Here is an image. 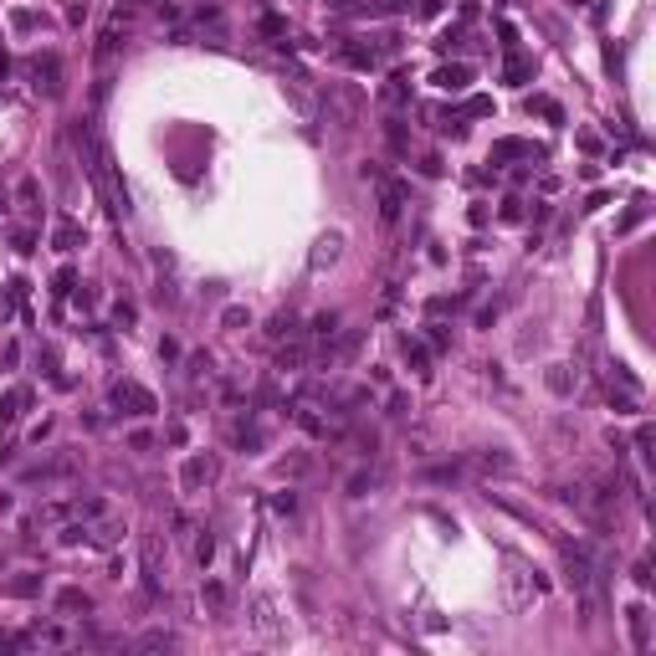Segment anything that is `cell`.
<instances>
[{"instance_id":"obj_24","label":"cell","mask_w":656,"mask_h":656,"mask_svg":"<svg viewBox=\"0 0 656 656\" xmlns=\"http://www.w3.org/2000/svg\"><path fill=\"white\" fill-rule=\"evenodd\" d=\"M195 559H200V564L216 559V539H211V533H200V544H195Z\"/></svg>"},{"instance_id":"obj_15","label":"cell","mask_w":656,"mask_h":656,"mask_svg":"<svg viewBox=\"0 0 656 656\" xmlns=\"http://www.w3.org/2000/svg\"><path fill=\"white\" fill-rule=\"evenodd\" d=\"M113 323H118V328H134V323H139V308L128 303V297H118V303H113Z\"/></svg>"},{"instance_id":"obj_6","label":"cell","mask_w":656,"mask_h":656,"mask_svg":"<svg viewBox=\"0 0 656 656\" xmlns=\"http://www.w3.org/2000/svg\"><path fill=\"white\" fill-rule=\"evenodd\" d=\"M334 334H338V313H313V323H308V338H313V344H328Z\"/></svg>"},{"instance_id":"obj_9","label":"cell","mask_w":656,"mask_h":656,"mask_svg":"<svg viewBox=\"0 0 656 656\" xmlns=\"http://www.w3.org/2000/svg\"><path fill=\"white\" fill-rule=\"evenodd\" d=\"M252 625H257V636L277 641V615H272V600H257V615H252Z\"/></svg>"},{"instance_id":"obj_14","label":"cell","mask_w":656,"mask_h":656,"mask_svg":"<svg viewBox=\"0 0 656 656\" xmlns=\"http://www.w3.org/2000/svg\"><path fill=\"white\" fill-rule=\"evenodd\" d=\"M267 338H277V344H282V338H297V318H293V313H277L272 328H267Z\"/></svg>"},{"instance_id":"obj_28","label":"cell","mask_w":656,"mask_h":656,"mask_svg":"<svg viewBox=\"0 0 656 656\" xmlns=\"http://www.w3.org/2000/svg\"><path fill=\"white\" fill-rule=\"evenodd\" d=\"M226 323H231V328H241V323H252V318H246V308H226Z\"/></svg>"},{"instance_id":"obj_23","label":"cell","mask_w":656,"mask_h":656,"mask_svg":"<svg viewBox=\"0 0 656 656\" xmlns=\"http://www.w3.org/2000/svg\"><path fill=\"white\" fill-rule=\"evenodd\" d=\"M200 595H205V605H216V610H221V605H226V585H216V580H211V585H205V589H200Z\"/></svg>"},{"instance_id":"obj_30","label":"cell","mask_w":656,"mask_h":656,"mask_svg":"<svg viewBox=\"0 0 656 656\" xmlns=\"http://www.w3.org/2000/svg\"><path fill=\"white\" fill-rule=\"evenodd\" d=\"M390 6H405V0H390Z\"/></svg>"},{"instance_id":"obj_10","label":"cell","mask_w":656,"mask_h":656,"mask_svg":"<svg viewBox=\"0 0 656 656\" xmlns=\"http://www.w3.org/2000/svg\"><path fill=\"white\" fill-rule=\"evenodd\" d=\"M205 477H211V462H205V456H190V462L180 467V482H185V487H200Z\"/></svg>"},{"instance_id":"obj_29","label":"cell","mask_w":656,"mask_h":656,"mask_svg":"<svg viewBox=\"0 0 656 656\" xmlns=\"http://www.w3.org/2000/svg\"><path fill=\"white\" fill-rule=\"evenodd\" d=\"M421 16H441V0H421Z\"/></svg>"},{"instance_id":"obj_18","label":"cell","mask_w":656,"mask_h":656,"mask_svg":"<svg viewBox=\"0 0 656 656\" xmlns=\"http://www.w3.org/2000/svg\"><path fill=\"white\" fill-rule=\"evenodd\" d=\"M272 513H277V518H293V513H297V492H293V487L277 492V497H272Z\"/></svg>"},{"instance_id":"obj_20","label":"cell","mask_w":656,"mask_h":656,"mask_svg":"<svg viewBox=\"0 0 656 656\" xmlns=\"http://www.w3.org/2000/svg\"><path fill=\"white\" fill-rule=\"evenodd\" d=\"M549 390H554V395H569V364H554V370H549Z\"/></svg>"},{"instance_id":"obj_16","label":"cell","mask_w":656,"mask_h":656,"mask_svg":"<svg viewBox=\"0 0 656 656\" xmlns=\"http://www.w3.org/2000/svg\"><path fill=\"white\" fill-rule=\"evenodd\" d=\"M57 605H62V610H93V600H87L83 589H62V595H57Z\"/></svg>"},{"instance_id":"obj_8","label":"cell","mask_w":656,"mask_h":656,"mask_svg":"<svg viewBox=\"0 0 656 656\" xmlns=\"http://www.w3.org/2000/svg\"><path fill=\"white\" fill-rule=\"evenodd\" d=\"M6 595H16V600H31V595H42V574H31V569H26L21 580H6Z\"/></svg>"},{"instance_id":"obj_13","label":"cell","mask_w":656,"mask_h":656,"mask_svg":"<svg viewBox=\"0 0 656 656\" xmlns=\"http://www.w3.org/2000/svg\"><path fill=\"white\" fill-rule=\"evenodd\" d=\"M21 405H26V390L16 385L6 400H0V426H10V421H16V415H21Z\"/></svg>"},{"instance_id":"obj_3","label":"cell","mask_w":656,"mask_h":656,"mask_svg":"<svg viewBox=\"0 0 656 656\" xmlns=\"http://www.w3.org/2000/svg\"><path fill=\"white\" fill-rule=\"evenodd\" d=\"M508 159H549L544 144H528V139H497L492 144V164H508Z\"/></svg>"},{"instance_id":"obj_21","label":"cell","mask_w":656,"mask_h":656,"mask_svg":"<svg viewBox=\"0 0 656 656\" xmlns=\"http://www.w3.org/2000/svg\"><path fill=\"white\" fill-rule=\"evenodd\" d=\"M139 646L144 651H159V646L169 651V646H175V636H169V631H149V636H139Z\"/></svg>"},{"instance_id":"obj_27","label":"cell","mask_w":656,"mask_h":656,"mask_svg":"<svg viewBox=\"0 0 656 656\" xmlns=\"http://www.w3.org/2000/svg\"><path fill=\"white\" fill-rule=\"evenodd\" d=\"M72 282H77V272L62 267V272H57V293H72Z\"/></svg>"},{"instance_id":"obj_7","label":"cell","mask_w":656,"mask_h":656,"mask_svg":"<svg viewBox=\"0 0 656 656\" xmlns=\"http://www.w3.org/2000/svg\"><path fill=\"white\" fill-rule=\"evenodd\" d=\"M379 221H385V226H395V221H400V185L379 190Z\"/></svg>"},{"instance_id":"obj_5","label":"cell","mask_w":656,"mask_h":656,"mask_svg":"<svg viewBox=\"0 0 656 656\" xmlns=\"http://www.w3.org/2000/svg\"><path fill=\"white\" fill-rule=\"evenodd\" d=\"M431 83L446 87V93H462V87L472 83V67H467V62H451V67H441L436 77H431Z\"/></svg>"},{"instance_id":"obj_12","label":"cell","mask_w":656,"mask_h":656,"mask_svg":"<svg viewBox=\"0 0 656 656\" xmlns=\"http://www.w3.org/2000/svg\"><path fill=\"white\" fill-rule=\"evenodd\" d=\"M308 364V344H287L282 354H277V370L287 374V370H303Z\"/></svg>"},{"instance_id":"obj_25","label":"cell","mask_w":656,"mask_h":656,"mask_svg":"<svg viewBox=\"0 0 656 656\" xmlns=\"http://www.w3.org/2000/svg\"><path fill=\"white\" fill-rule=\"evenodd\" d=\"M77 246V226H57V252H72Z\"/></svg>"},{"instance_id":"obj_11","label":"cell","mask_w":656,"mask_h":656,"mask_svg":"<svg viewBox=\"0 0 656 656\" xmlns=\"http://www.w3.org/2000/svg\"><path fill=\"white\" fill-rule=\"evenodd\" d=\"M338 246H344V236L328 231L323 241H318V252H313V267H323V261H338Z\"/></svg>"},{"instance_id":"obj_2","label":"cell","mask_w":656,"mask_h":656,"mask_svg":"<svg viewBox=\"0 0 656 656\" xmlns=\"http://www.w3.org/2000/svg\"><path fill=\"white\" fill-rule=\"evenodd\" d=\"M108 400L118 405V411H128V415H154V395H149V390H139V385H128V379H123V385H113Z\"/></svg>"},{"instance_id":"obj_22","label":"cell","mask_w":656,"mask_h":656,"mask_svg":"<svg viewBox=\"0 0 656 656\" xmlns=\"http://www.w3.org/2000/svg\"><path fill=\"white\" fill-rule=\"evenodd\" d=\"M77 513H83V523H93V518L108 513V503H103V497H87V503H77Z\"/></svg>"},{"instance_id":"obj_26","label":"cell","mask_w":656,"mask_h":656,"mask_svg":"<svg viewBox=\"0 0 656 656\" xmlns=\"http://www.w3.org/2000/svg\"><path fill=\"white\" fill-rule=\"evenodd\" d=\"M370 487H374V472H359V477L349 482V492H354V497H364V492H370Z\"/></svg>"},{"instance_id":"obj_17","label":"cell","mask_w":656,"mask_h":656,"mask_svg":"<svg viewBox=\"0 0 656 656\" xmlns=\"http://www.w3.org/2000/svg\"><path fill=\"white\" fill-rule=\"evenodd\" d=\"M400 349H405V359H411L415 370H426V364H431V354H426V344H421V338H405Z\"/></svg>"},{"instance_id":"obj_19","label":"cell","mask_w":656,"mask_h":656,"mask_svg":"<svg viewBox=\"0 0 656 656\" xmlns=\"http://www.w3.org/2000/svg\"><path fill=\"white\" fill-rule=\"evenodd\" d=\"M528 113H544V118H549V123H559V118H564V113H559V103H554V98H528Z\"/></svg>"},{"instance_id":"obj_4","label":"cell","mask_w":656,"mask_h":656,"mask_svg":"<svg viewBox=\"0 0 656 656\" xmlns=\"http://www.w3.org/2000/svg\"><path fill=\"white\" fill-rule=\"evenodd\" d=\"M625 625H631V646H636V651H651V625H646V605H631V610H625Z\"/></svg>"},{"instance_id":"obj_1","label":"cell","mask_w":656,"mask_h":656,"mask_svg":"<svg viewBox=\"0 0 656 656\" xmlns=\"http://www.w3.org/2000/svg\"><path fill=\"white\" fill-rule=\"evenodd\" d=\"M595 554H589V544H564V580H569L574 595L589 600V589H595Z\"/></svg>"}]
</instances>
